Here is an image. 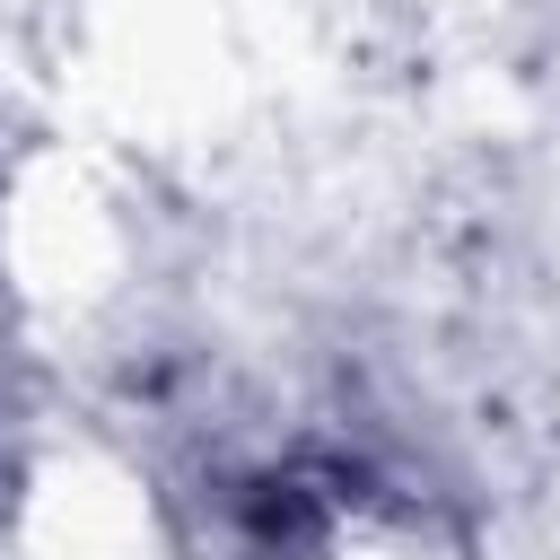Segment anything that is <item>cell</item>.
Returning a JSON list of instances; mask_svg holds the SVG:
<instances>
[{"instance_id":"cell-1","label":"cell","mask_w":560,"mask_h":560,"mask_svg":"<svg viewBox=\"0 0 560 560\" xmlns=\"http://www.w3.org/2000/svg\"><path fill=\"white\" fill-rule=\"evenodd\" d=\"M245 534H254L271 560H280V551H315V542H324V499H315L306 481H254Z\"/></svg>"}]
</instances>
